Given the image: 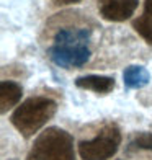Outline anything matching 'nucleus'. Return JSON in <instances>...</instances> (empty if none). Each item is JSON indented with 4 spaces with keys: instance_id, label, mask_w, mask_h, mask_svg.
Wrapping results in <instances>:
<instances>
[{
    "instance_id": "f257e3e1",
    "label": "nucleus",
    "mask_w": 152,
    "mask_h": 160,
    "mask_svg": "<svg viewBox=\"0 0 152 160\" xmlns=\"http://www.w3.org/2000/svg\"><path fill=\"white\" fill-rule=\"evenodd\" d=\"M92 28L89 26H61L56 31L48 56L57 67L80 69L92 57L90 49Z\"/></svg>"
},
{
    "instance_id": "f03ea898",
    "label": "nucleus",
    "mask_w": 152,
    "mask_h": 160,
    "mask_svg": "<svg viewBox=\"0 0 152 160\" xmlns=\"http://www.w3.org/2000/svg\"><path fill=\"white\" fill-rule=\"evenodd\" d=\"M57 111L54 100L48 97H31L25 100L12 114V124L23 137H31L46 124Z\"/></svg>"
},
{
    "instance_id": "7ed1b4c3",
    "label": "nucleus",
    "mask_w": 152,
    "mask_h": 160,
    "mask_svg": "<svg viewBox=\"0 0 152 160\" xmlns=\"http://www.w3.org/2000/svg\"><path fill=\"white\" fill-rule=\"evenodd\" d=\"M25 160H75L74 137L61 128H48L34 139Z\"/></svg>"
},
{
    "instance_id": "20e7f679",
    "label": "nucleus",
    "mask_w": 152,
    "mask_h": 160,
    "mask_svg": "<svg viewBox=\"0 0 152 160\" xmlns=\"http://www.w3.org/2000/svg\"><path fill=\"white\" fill-rule=\"evenodd\" d=\"M121 145V131L116 124H106L90 141L79 144V155L84 160H108Z\"/></svg>"
},
{
    "instance_id": "39448f33",
    "label": "nucleus",
    "mask_w": 152,
    "mask_h": 160,
    "mask_svg": "<svg viewBox=\"0 0 152 160\" xmlns=\"http://www.w3.org/2000/svg\"><path fill=\"white\" fill-rule=\"evenodd\" d=\"M97 5L103 20L121 23L134 15L136 8L139 7V0H97Z\"/></svg>"
},
{
    "instance_id": "423d86ee",
    "label": "nucleus",
    "mask_w": 152,
    "mask_h": 160,
    "mask_svg": "<svg viewBox=\"0 0 152 160\" xmlns=\"http://www.w3.org/2000/svg\"><path fill=\"white\" fill-rule=\"evenodd\" d=\"M23 95L21 85L13 80H2L0 82V113L5 114L8 110L18 105Z\"/></svg>"
},
{
    "instance_id": "0eeeda50",
    "label": "nucleus",
    "mask_w": 152,
    "mask_h": 160,
    "mask_svg": "<svg viewBox=\"0 0 152 160\" xmlns=\"http://www.w3.org/2000/svg\"><path fill=\"white\" fill-rule=\"evenodd\" d=\"M75 87L95 93H110L114 88V78L106 75H84L75 78Z\"/></svg>"
},
{
    "instance_id": "6e6552de",
    "label": "nucleus",
    "mask_w": 152,
    "mask_h": 160,
    "mask_svg": "<svg viewBox=\"0 0 152 160\" xmlns=\"http://www.w3.org/2000/svg\"><path fill=\"white\" fill-rule=\"evenodd\" d=\"M123 80L128 88H142L149 83L150 75L144 65H128L123 72Z\"/></svg>"
},
{
    "instance_id": "1a4fd4ad",
    "label": "nucleus",
    "mask_w": 152,
    "mask_h": 160,
    "mask_svg": "<svg viewBox=\"0 0 152 160\" xmlns=\"http://www.w3.org/2000/svg\"><path fill=\"white\" fill-rule=\"evenodd\" d=\"M133 28L149 46H152V18L142 13L139 18L133 20Z\"/></svg>"
},
{
    "instance_id": "9d476101",
    "label": "nucleus",
    "mask_w": 152,
    "mask_h": 160,
    "mask_svg": "<svg viewBox=\"0 0 152 160\" xmlns=\"http://www.w3.org/2000/svg\"><path fill=\"white\" fill-rule=\"evenodd\" d=\"M133 145L137 149L144 150H152V132H141L136 136V139L133 141Z\"/></svg>"
},
{
    "instance_id": "9b49d317",
    "label": "nucleus",
    "mask_w": 152,
    "mask_h": 160,
    "mask_svg": "<svg viewBox=\"0 0 152 160\" xmlns=\"http://www.w3.org/2000/svg\"><path fill=\"white\" fill-rule=\"evenodd\" d=\"M49 2H53V3L57 5V7H64V5H74V3H79L80 0H49Z\"/></svg>"
},
{
    "instance_id": "f8f14e48",
    "label": "nucleus",
    "mask_w": 152,
    "mask_h": 160,
    "mask_svg": "<svg viewBox=\"0 0 152 160\" xmlns=\"http://www.w3.org/2000/svg\"><path fill=\"white\" fill-rule=\"evenodd\" d=\"M144 15L152 18V0H146L144 2Z\"/></svg>"
}]
</instances>
